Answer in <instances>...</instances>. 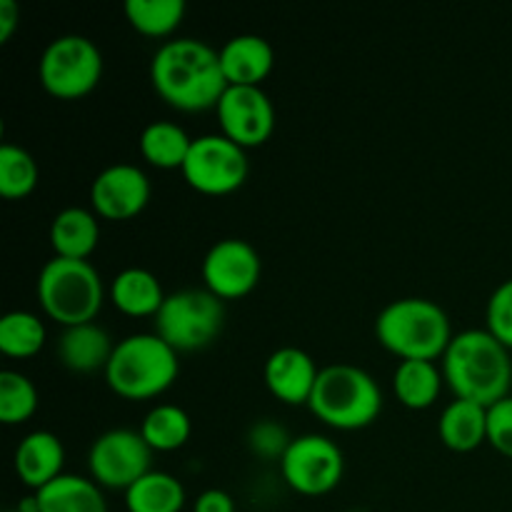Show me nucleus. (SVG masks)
<instances>
[{
    "label": "nucleus",
    "mask_w": 512,
    "mask_h": 512,
    "mask_svg": "<svg viewBox=\"0 0 512 512\" xmlns=\"http://www.w3.org/2000/svg\"><path fill=\"white\" fill-rule=\"evenodd\" d=\"M308 408L320 423L335 430H360L378 420L383 390L368 370L350 363L320 368Z\"/></svg>",
    "instance_id": "obj_5"
},
{
    "label": "nucleus",
    "mask_w": 512,
    "mask_h": 512,
    "mask_svg": "<svg viewBox=\"0 0 512 512\" xmlns=\"http://www.w3.org/2000/svg\"><path fill=\"white\" fill-rule=\"evenodd\" d=\"M193 512H235V500L225 490L210 488L195 498Z\"/></svg>",
    "instance_id": "obj_34"
},
{
    "label": "nucleus",
    "mask_w": 512,
    "mask_h": 512,
    "mask_svg": "<svg viewBox=\"0 0 512 512\" xmlns=\"http://www.w3.org/2000/svg\"><path fill=\"white\" fill-rule=\"evenodd\" d=\"M443 383V370L435 360H400L393 373L395 398L410 410H425L435 405Z\"/></svg>",
    "instance_id": "obj_23"
},
{
    "label": "nucleus",
    "mask_w": 512,
    "mask_h": 512,
    "mask_svg": "<svg viewBox=\"0 0 512 512\" xmlns=\"http://www.w3.org/2000/svg\"><path fill=\"white\" fill-rule=\"evenodd\" d=\"M115 343L110 340L108 330L95 323L70 325L63 328L58 338V360L70 373H95L105 370Z\"/></svg>",
    "instance_id": "obj_18"
},
{
    "label": "nucleus",
    "mask_w": 512,
    "mask_h": 512,
    "mask_svg": "<svg viewBox=\"0 0 512 512\" xmlns=\"http://www.w3.org/2000/svg\"><path fill=\"white\" fill-rule=\"evenodd\" d=\"M200 273L205 288L225 303L253 293L263 275V260L248 240L225 238L205 253Z\"/></svg>",
    "instance_id": "obj_13"
},
{
    "label": "nucleus",
    "mask_w": 512,
    "mask_h": 512,
    "mask_svg": "<svg viewBox=\"0 0 512 512\" xmlns=\"http://www.w3.org/2000/svg\"><path fill=\"white\" fill-rule=\"evenodd\" d=\"M150 180L140 165L113 163L90 183V208L98 218L130 220L150 203Z\"/></svg>",
    "instance_id": "obj_14"
},
{
    "label": "nucleus",
    "mask_w": 512,
    "mask_h": 512,
    "mask_svg": "<svg viewBox=\"0 0 512 512\" xmlns=\"http://www.w3.org/2000/svg\"><path fill=\"white\" fill-rule=\"evenodd\" d=\"M318 365L305 350L285 345L270 353L263 365L265 388L285 405H308L318 383Z\"/></svg>",
    "instance_id": "obj_15"
},
{
    "label": "nucleus",
    "mask_w": 512,
    "mask_h": 512,
    "mask_svg": "<svg viewBox=\"0 0 512 512\" xmlns=\"http://www.w3.org/2000/svg\"><path fill=\"white\" fill-rule=\"evenodd\" d=\"M220 133L240 148H258L273 135L275 108L260 85H228L215 105Z\"/></svg>",
    "instance_id": "obj_12"
},
{
    "label": "nucleus",
    "mask_w": 512,
    "mask_h": 512,
    "mask_svg": "<svg viewBox=\"0 0 512 512\" xmlns=\"http://www.w3.org/2000/svg\"><path fill=\"white\" fill-rule=\"evenodd\" d=\"M38 410V390L28 375L18 370L0 373V420L5 425H20Z\"/></svg>",
    "instance_id": "obj_30"
},
{
    "label": "nucleus",
    "mask_w": 512,
    "mask_h": 512,
    "mask_svg": "<svg viewBox=\"0 0 512 512\" xmlns=\"http://www.w3.org/2000/svg\"><path fill=\"white\" fill-rule=\"evenodd\" d=\"M128 23L148 38H168L185 18L183 0H128Z\"/></svg>",
    "instance_id": "obj_28"
},
{
    "label": "nucleus",
    "mask_w": 512,
    "mask_h": 512,
    "mask_svg": "<svg viewBox=\"0 0 512 512\" xmlns=\"http://www.w3.org/2000/svg\"><path fill=\"white\" fill-rule=\"evenodd\" d=\"M485 320H488V330L512 350V278L503 280L498 288L493 290L488 300V310H485Z\"/></svg>",
    "instance_id": "obj_31"
},
{
    "label": "nucleus",
    "mask_w": 512,
    "mask_h": 512,
    "mask_svg": "<svg viewBox=\"0 0 512 512\" xmlns=\"http://www.w3.org/2000/svg\"><path fill=\"white\" fill-rule=\"evenodd\" d=\"M38 163L25 148L5 143L0 148V195L8 200H23L38 185Z\"/></svg>",
    "instance_id": "obj_29"
},
{
    "label": "nucleus",
    "mask_w": 512,
    "mask_h": 512,
    "mask_svg": "<svg viewBox=\"0 0 512 512\" xmlns=\"http://www.w3.org/2000/svg\"><path fill=\"white\" fill-rule=\"evenodd\" d=\"M190 433H193L190 415L173 403H160L150 408L140 423V435L153 448V453L155 450L158 453L180 450L190 440Z\"/></svg>",
    "instance_id": "obj_26"
},
{
    "label": "nucleus",
    "mask_w": 512,
    "mask_h": 512,
    "mask_svg": "<svg viewBox=\"0 0 512 512\" xmlns=\"http://www.w3.org/2000/svg\"><path fill=\"white\" fill-rule=\"evenodd\" d=\"M248 170L245 148L225 138L223 133H208L193 138L183 165V178L190 188L203 195H228L248 180Z\"/></svg>",
    "instance_id": "obj_9"
},
{
    "label": "nucleus",
    "mask_w": 512,
    "mask_h": 512,
    "mask_svg": "<svg viewBox=\"0 0 512 512\" xmlns=\"http://www.w3.org/2000/svg\"><path fill=\"white\" fill-rule=\"evenodd\" d=\"M150 83L170 108L183 113L215 108L228 88L220 53L198 38L165 40L150 60Z\"/></svg>",
    "instance_id": "obj_1"
},
{
    "label": "nucleus",
    "mask_w": 512,
    "mask_h": 512,
    "mask_svg": "<svg viewBox=\"0 0 512 512\" xmlns=\"http://www.w3.org/2000/svg\"><path fill=\"white\" fill-rule=\"evenodd\" d=\"M153 465V448L145 443L140 430L113 428L93 440L88 453L90 478L100 488L128 490L148 475Z\"/></svg>",
    "instance_id": "obj_11"
},
{
    "label": "nucleus",
    "mask_w": 512,
    "mask_h": 512,
    "mask_svg": "<svg viewBox=\"0 0 512 512\" xmlns=\"http://www.w3.org/2000/svg\"><path fill=\"white\" fill-rule=\"evenodd\" d=\"M38 300L45 315L63 328L93 323L105 303V285L90 260L55 255L40 268Z\"/></svg>",
    "instance_id": "obj_6"
},
{
    "label": "nucleus",
    "mask_w": 512,
    "mask_h": 512,
    "mask_svg": "<svg viewBox=\"0 0 512 512\" xmlns=\"http://www.w3.org/2000/svg\"><path fill=\"white\" fill-rule=\"evenodd\" d=\"M155 333L178 353H193L213 343L225 325V305L208 288L175 290L155 315Z\"/></svg>",
    "instance_id": "obj_7"
},
{
    "label": "nucleus",
    "mask_w": 512,
    "mask_h": 512,
    "mask_svg": "<svg viewBox=\"0 0 512 512\" xmlns=\"http://www.w3.org/2000/svg\"><path fill=\"white\" fill-rule=\"evenodd\" d=\"M488 443L505 458H512V395L488 408Z\"/></svg>",
    "instance_id": "obj_33"
},
{
    "label": "nucleus",
    "mask_w": 512,
    "mask_h": 512,
    "mask_svg": "<svg viewBox=\"0 0 512 512\" xmlns=\"http://www.w3.org/2000/svg\"><path fill=\"white\" fill-rule=\"evenodd\" d=\"M45 325L30 310H10L0 320V350L8 358H33L45 345Z\"/></svg>",
    "instance_id": "obj_27"
},
{
    "label": "nucleus",
    "mask_w": 512,
    "mask_h": 512,
    "mask_svg": "<svg viewBox=\"0 0 512 512\" xmlns=\"http://www.w3.org/2000/svg\"><path fill=\"white\" fill-rule=\"evenodd\" d=\"M65 448L63 440L50 430H33L15 448V473L20 483L33 493L43 490L63 475Z\"/></svg>",
    "instance_id": "obj_16"
},
{
    "label": "nucleus",
    "mask_w": 512,
    "mask_h": 512,
    "mask_svg": "<svg viewBox=\"0 0 512 512\" xmlns=\"http://www.w3.org/2000/svg\"><path fill=\"white\" fill-rule=\"evenodd\" d=\"M138 145L140 155L150 165H155V168L183 170L193 138H190L183 125L173 123V120H153V123H148L143 128Z\"/></svg>",
    "instance_id": "obj_24"
},
{
    "label": "nucleus",
    "mask_w": 512,
    "mask_h": 512,
    "mask_svg": "<svg viewBox=\"0 0 512 512\" xmlns=\"http://www.w3.org/2000/svg\"><path fill=\"white\" fill-rule=\"evenodd\" d=\"M440 370L455 398L473 400L490 408L510 395V350L488 328H470L453 335L448 350L440 358Z\"/></svg>",
    "instance_id": "obj_2"
},
{
    "label": "nucleus",
    "mask_w": 512,
    "mask_h": 512,
    "mask_svg": "<svg viewBox=\"0 0 512 512\" xmlns=\"http://www.w3.org/2000/svg\"><path fill=\"white\" fill-rule=\"evenodd\" d=\"M280 473L285 483L300 495H325L343 480L345 458L335 440L318 433H305L290 440L288 450L280 458Z\"/></svg>",
    "instance_id": "obj_10"
},
{
    "label": "nucleus",
    "mask_w": 512,
    "mask_h": 512,
    "mask_svg": "<svg viewBox=\"0 0 512 512\" xmlns=\"http://www.w3.org/2000/svg\"><path fill=\"white\" fill-rule=\"evenodd\" d=\"M110 300L130 318H155L165 303V290L158 275L145 268H125L110 280Z\"/></svg>",
    "instance_id": "obj_19"
},
{
    "label": "nucleus",
    "mask_w": 512,
    "mask_h": 512,
    "mask_svg": "<svg viewBox=\"0 0 512 512\" xmlns=\"http://www.w3.org/2000/svg\"><path fill=\"white\" fill-rule=\"evenodd\" d=\"M20 25V8L15 0H0V43H8Z\"/></svg>",
    "instance_id": "obj_35"
},
{
    "label": "nucleus",
    "mask_w": 512,
    "mask_h": 512,
    "mask_svg": "<svg viewBox=\"0 0 512 512\" xmlns=\"http://www.w3.org/2000/svg\"><path fill=\"white\" fill-rule=\"evenodd\" d=\"M438 435L445 448L455 453H470L488 443V408L473 400L455 398L445 405L438 420Z\"/></svg>",
    "instance_id": "obj_21"
},
{
    "label": "nucleus",
    "mask_w": 512,
    "mask_h": 512,
    "mask_svg": "<svg viewBox=\"0 0 512 512\" xmlns=\"http://www.w3.org/2000/svg\"><path fill=\"white\" fill-rule=\"evenodd\" d=\"M8 512H18V510H8Z\"/></svg>",
    "instance_id": "obj_37"
},
{
    "label": "nucleus",
    "mask_w": 512,
    "mask_h": 512,
    "mask_svg": "<svg viewBox=\"0 0 512 512\" xmlns=\"http://www.w3.org/2000/svg\"><path fill=\"white\" fill-rule=\"evenodd\" d=\"M35 495L40 512H108L103 488L83 475L63 473Z\"/></svg>",
    "instance_id": "obj_22"
},
{
    "label": "nucleus",
    "mask_w": 512,
    "mask_h": 512,
    "mask_svg": "<svg viewBox=\"0 0 512 512\" xmlns=\"http://www.w3.org/2000/svg\"><path fill=\"white\" fill-rule=\"evenodd\" d=\"M100 223L98 215L80 205L63 208L50 223V245L58 258L88 260L98 248Z\"/></svg>",
    "instance_id": "obj_20"
},
{
    "label": "nucleus",
    "mask_w": 512,
    "mask_h": 512,
    "mask_svg": "<svg viewBox=\"0 0 512 512\" xmlns=\"http://www.w3.org/2000/svg\"><path fill=\"white\" fill-rule=\"evenodd\" d=\"M18 512H40V503H38V495H25V498H20L18 508H15Z\"/></svg>",
    "instance_id": "obj_36"
},
{
    "label": "nucleus",
    "mask_w": 512,
    "mask_h": 512,
    "mask_svg": "<svg viewBox=\"0 0 512 512\" xmlns=\"http://www.w3.org/2000/svg\"><path fill=\"white\" fill-rule=\"evenodd\" d=\"M38 75L53 98L78 100L103 78V53L85 35H60L40 55Z\"/></svg>",
    "instance_id": "obj_8"
},
{
    "label": "nucleus",
    "mask_w": 512,
    "mask_h": 512,
    "mask_svg": "<svg viewBox=\"0 0 512 512\" xmlns=\"http://www.w3.org/2000/svg\"><path fill=\"white\" fill-rule=\"evenodd\" d=\"M375 338L400 360H438L453 340V325L435 300L400 298L378 313Z\"/></svg>",
    "instance_id": "obj_3"
},
{
    "label": "nucleus",
    "mask_w": 512,
    "mask_h": 512,
    "mask_svg": "<svg viewBox=\"0 0 512 512\" xmlns=\"http://www.w3.org/2000/svg\"><path fill=\"white\" fill-rule=\"evenodd\" d=\"M218 53L228 85H260L275 65L273 45L255 33L233 35Z\"/></svg>",
    "instance_id": "obj_17"
},
{
    "label": "nucleus",
    "mask_w": 512,
    "mask_h": 512,
    "mask_svg": "<svg viewBox=\"0 0 512 512\" xmlns=\"http://www.w3.org/2000/svg\"><path fill=\"white\" fill-rule=\"evenodd\" d=\"M290 440L293 438L288 435V430L275 423V420H258L248 430V448L263 460H278L280 463V458L288 450Z\"/></svg>",
    "instance_id": "obj_32"
},
{
    "label": "nucleus",
    "mask_w": 512,
    "mask_h": 512,
    "mask_svg": "<svg viewBox=\"0 0 512 512\" xmlns=\"http://www.w3.org/2000/svg\"><path fill=\"white\" fill-rule=\"evenodd\" d=\"M105 383L125 400H150L163 395L180 373L178 350L158 333H135L115 343L105 365Z\"/></svg>",
    "instance_id": "obj_4"
},
{
    "label": "nucleus",
    "mask_w": 512,
    "mask_h": 512,
    "mask_svg": "<svg viewBox=\"0 0 512 512\" xmlns=\"http://www.w3.org/2000/svg\"><path fill=\"white\" fill-rule=\"evenodd\" d=\"M128 512H180L185 508V488L175 475L150 470L125 490Z\"/></svg>",
    "instance_id": "obj_25"
}]
</instances>
